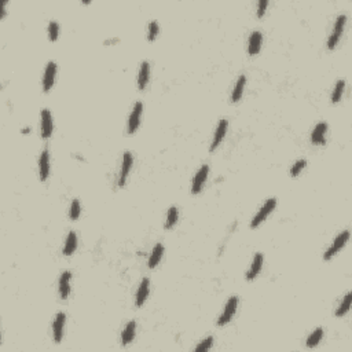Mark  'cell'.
<instances>
[{"label":"cell","instance_id":"cell-1","mask_svg":"<svg viewBox=\"0 0 352 352\" xmlns=\"http://www.w3.org/2000/svg\"><path fill=\"white\" fill-rule=\"evenodd\" d=\"M348 239H350V231L348 230H345L343 233H340L336 237V239L333 241V244L326 249V252L323 253V260H330L336 253H338L345 246V244L348 242Z\"/></svg>","mask_w":352,"mask_h":352},{"label":"cell","instance_id":"cell-2","mask_svg":"<svg viewBox=\"0 0 352 352\" xmlns=\"http://www.w3.org/2000/svg\"><path fill=\"white\" fill-rule=\"evenodd\" d=\"M345 22H347V16L345 14H340L336 18V22H334V26H333V32L330 33L329 39H328V48L329 50H333L338 44V41L341 39V35L344 32Z\"/></svg>","mask_w":352,"mask_h":352},{"label":"cell","instance_id":"cell-3","mask_svg":"<svg viewBox=\"0 0 352 352\" xmlns=\"http://www.w3.org/2000/svg\"><path fill=\"white\" fill-rule=\"evenodd\" d=\"M275 207H276V199L268 198L267 201L264 202V205L259 209V212L254 215V217H253L252 222H251V227H252V229L259 227L261 223L264 222L268 216H270V214L275 209Z\"/></svg>","mask_w":352,"mask_h":352},{"label":"cell","instance_id":"cell-4","mask_svg":"<svg viewBox=\"0 0 352 352\" xmlns=\"http://www.w3.org/2000/svg\"><path fill=\"white\" fill-rule=\"evenodd\" d=\"M53 116L48 109H43L40 113V135L43 139H50L53 135Z\"/></svg>","mask_w":352,"mask_h":352},{"label":"cell","instance_id":"cell-5","mask_svg":"<svg viewBox=\"0 0 352 352\" xmlns=\"http://www.w3.org/2000/svg\"><path fill=\"white\" fill-rule=\"evenodd\" d=\"M237 307H238L237 296L230 297V299L227 300V303H226V307H224L223 314L220 315L219 319H217V325H219V326H224V325H227L229 322H231L233 316H234L235 313H237Z\"/></svg>","mask_w":352,"mask_h":352},{"label":"cell","instance_id":"cell-6","mask_svg":"<svg viewBox=\"0 0 352 352\" xmlns=\"http://www.w3.org/2000/svg\"><path fill=\"white\" fill-rule=\"evenodd\" d=\"M142 113H143V103L142 102H137L134 107H132V112H131L130 118H128V134L132 135L135 134L137 130L140 125V118H142Z\"/></svg>","mask_w":352,"mask_h":352},{"label":"cell","instance_id":"cell-7","mask_svg":"<svg viewBox=\"0 0 352 352\" xmlns=\"http://www.w3.org/2000/svg\"><path fill=\"white\" fill-rule=\"evenodd\" d=\"M208 175H209V165L205 164V165H202V167L196 172V175L193 177V182H192L193 194H198V193L202 190L204 184L207 182Z\"/></svg>","mask_w":352,"mask_h":352},{"label":"cell","instance_id":"cell-8","mask_svg":"<svg viewBox=\"0 0 352 352\" xmlns=\"http://www.w3.org/2000/svg\"><path fill=\"white\" fill-rule=\"evenodd\" d=\"M134 164V157L130 152H125L123 156V162H121V169H120V175H118V187H124L127 183V179L130 175L131 169Z\"/></svg>","mask_w":352,"mask_h":352},{"label":"cell","instance_id":"cell-9","mask_svg":"<svg viewBox=\"0 0 352 352\" xmlns=\"http://www.w3.org/2000/svg\"><path fill=\"white\" fill-rule=\"evenodd\" d=\"M227 128H229V121L226 120V118H223L219 121L217 124V127H216V130H215V134H214V139H212V142H211V146H209V150L211 152H215L219 145L223 142V139L226 137V134H227Z\"/></svg>","mask_w":352,"mask_h":352},{"label":"cell","instance_id":"cell-10","mask_svg":"<svg viewBox=\"0 0 352 352\" xmlns=\"http://www.w3.org/2000/svg\"><path fill=\"white\" fill-rule=\"evenodd\" d=\"M65 323H66V315L63 313H58L55 315L53 322V338L54 343L59 344L63 338V329H65Z\"/></svg>","mask_w":352,"mask_h":352},{"label":"cell","instance_id":"cell-11","mask_svg":"<svg viewBox=\"0 0 352 352\" xmlns=\"http://www.w3.org/2000/svg\"><path fill=\"white\" fill-rule=\"evenodd\" d=\"M55 76H57V63L54 61H50L47 63L44 75H43V91L48 92L53 88L55 83Z\"/></svg>","mask_w":352,"mask_h":352},{"label":"cell","instance_id":"cell-12","mask_svg":"<svg viewBox=\"0 0 352 352\" xmlns=\"http://www.w3.org/2000/svg\"><path fill=\"white\" fill-rule=\"evenodd\" d=\"M48 175H50V153H48L47 149H44L41 152V154H40V158H39V176H40V180L46 182Z\"/></svg>","mask_w":352,"mask_h":352},{"label":"cell","instance_id":"cell-13","mask_svg":"<svg viewBox=\"0 0 352 352\" xmlns=\"http://www.w3.org/2000/svg\"><path fill=\"white\" fill-rule=\"evenodd\" d=\"M70 279H72V273L70 271H63L59 276L58 282V292L59 297L62 300H66L70 294Z\"/></svg>","mask_w":352,"mask_h":352},{"label":"cell","instance_id":"cell-14","mask_svg":"<svg viewBox=\"0 0 352 352\" xmlns=\"http://www.w3.org/2000/svg\"><path fill=\"white\" fill-rule=\"evenodd\" d=\"M149 293H150V281L147 278H143L140 285H139L138 291H137V294H135V306H143L147 297H149Z\"/></svg>","mask_w":352,"mask_h":352},{"label":"cell","instance_id":"cell-15","mask_svg":"<svg viewBox=\"0 0 352 352\" xmlns=\"http://www.w3.org/2000/svg\"><path fill=\"white\" fill-rule=\"evenodd\" d=\"M326 132H328V124L318 123L311 132V142L314 145H325L326 143Z\"/></svg>","mask_w":352,"mask_h":352},{"label":"cell","instance_id":"cell-16","mask_svg":"<svg viewBox=\"0 0 352 352\" xmlns=\"http://www.w3.org/2000/svg\"><path fill=\"white\" fill-rule=\"evenodd\" d=\"M261 43H263V35H261V32H252L251 36H249V40H248V54H249V55H256V54L260 53Z\"/></svg>","mask_w":352,"mask_h":352},{"label":"cell","instance_id":"cell-17","mask_svg":"<svg viewBox=\"0 0 352 352\" xmlns=\"http://www.w3.org/2000/svg\"><path fill=\"white\" fill-rule=\"evenodd\" d=\"M263 263H264V257L261 253H256L254 257H253L252 264H251V268L248 270L246 273V279L248 281H253L256 276L260 274L261 268H263Z\"/></svg>","mask_w":352,"mask_h":352},{"label":"cell","instance_id":"cell-18","mask_svg":"<svg viewBox=\"0 0 352 352\" xmlns=\"http://www.w3.org/2000/svg\"><path fill=\"white\" fill-rule=\"evenodd\" d=\"M150 80V63L147 61H143L140 63L138 73V88L140 91H143Z\"/></svg>","mask_w":352,"mask_h":352},{"label":"cell","instance_id":"cell-19","mask_svg":"<svg viewBox=\"0 0 352 352\" xmlns=\"http://www.w3.org/2000/svg\"><path fill=\"white\" fill-rule=\"evenodd\" d=\"M135 333H137V322L135 321H130L125 328L123 330V334H121V344L124 347H127L128 344H131L135 338Z\"/></svg>","mask_w":352,"mask_h":352},{"label":"cell","instance_id":"cell-20","mask_svg":"<svg viewBox=\"0 0 352 352\" xmlns=\"http://www.w3.org/2000/svg\"><path fill=\"white\" fill-rule=\"evenodd\" d=\"M77 249V235L75 231H70L66 237V241H65V245H63V249H62V253L65 256H72L73 253L76 252Z\"/></svg>","mask_w":352,"mask_h":352},{"label":"cell","instance_id":"cell-21","mask_svg":"<svg viewBox=\"0 0 352 352\" xmlns=\"http://www.w3.org/2000/svg\"><path fill=\"white\" fill-rule=\"evenodd\" d=\"M162 254H164V246L162 244H157L154 246L153 251L150 253V257H149V261H147V266L149 268H156L158 266V263L162 259Z\"/></svg>","mask_w":352,"mask_h":352},{"label":"cell","instance_id":"cell-22","mask_svg":"<svg viewBox=\"0 0 352 352\" xmlns=\"http://www.w3.org/2000/svg\"><path fill=\"white\" fill-rule=\"evenodd\" d=\"M246 84V77L242 75V76L238 77L237 83L234 85V90L231 92V102H238V100L242 98V94H244V88H245Z\"/></svg>","mask_w":352,"mask_h":352},{"label":"cell","instance_id":"cell-23","mask_svg":"<svg viewBox=\"0 0 352 352\" xmlns=\"http://www.w3.org/2000/svg\"><path fill=\"white\" fill-rule=\"evenodd\" d=\"M351 300H352V294L351 293H347L345 297L343 299V301L340 303V306L337 307L336 310V316L337 318H341L344 316L348 311H350V307H351Z\"/></svg>","mask_w":352,"mask_h":352},{"label":"cell","instance_id":"cell-24","mask_svg":"<svg viewBox=\"0 0 352 352\" xmlns=\"http://www.w3.org/2000/svg\"><path fill=\"white\" fill-rule=\"evenodd\" d=\"M179 219V211L176 207H171L168 209V214H167V220H165V229L171 230L175 227V224L177 223Z\"/></svg>","mask_w":352,"mask_h":352},{"label":"cell","instance_id":"cell-25","mask_svg":"<svg viewBox=\"0 0 352 352\" xmlns=\"http://www.w3.org/2000/svg\"><path fill=\"white\" fill-rule=\"evenodd\" d=\"M322 338H323V329L318 328V329H315L314 332L311 333V336L307 338V347H308V348H314V347H316V345L321 343Z\"/></svg>","mask_w":352,"mask_h":352},{"label":"cell","instance_id":"cell-26","mask_svg":"<svg viewBox=\"0 0 352 352\" xmlns=\"http://www.w3.org/2000/svg\"><path fill=\"white\" fill-rule=\"evenodd\" d=\"M345 90V81L344 80H338L334 85V90H333V94H332V102L333 103H338L341 98H343V94H344Z\"/></svg>","mask_w":352,"mask_h":352},{"label":"cell","instance_id":"cell-27","mask_svg":"<svg viewBox=\"0 0 352 352\" xmlns=\"http://www.w3.org/2000/svg\"><path fill=\"white\" fill-rule=\"evenodd\" d=\"M80 212H81V205H80V201L77 198H75L72 201L70 204V209H69V217L72 220H77L80 217Z\"/></svg>","mask_w":352,"mask_h":352},{"label":"cell","instance_id":"cell-28","mask_svg":"<svg viewBox=\"0 0 352 352\" xmlns=\"http://www.w3.org/2000/svg\"><path fill=\"white\" fill-rule=\"evenodd\" d=\"M157 36H158V23L157 21H150L147 26V40L154 41Z\"/></svg>","mask_w":352,"mask_h":352},{"label":"cell","instance_id":"cell-29","mask_svg":"<svg viewBox=\"0 0 352 352\" xmlns=\"http://www.w3.org/2000/svg\"><path fill=\"white\" fill-rule=\"evenodd\" d=\"M58 35H59V25L57 21H51L48 23V38L51 41H57Z\"/></svg>","mask_w":352,"mask_h":352},{"label":"cell","instance_id":"cell-30","mask_svg":"<svg viewBox=\"0 0 352 352\" xmlns=\"http://www.w3.org/2000/svg\"><path fill=\"white\" fill-rule=\"evenodd\" d=\"M306 165H307V161L306 160L296 161V162H294V164L292 165L291 175L293 176V177H297V176H299L300 174H301V171L306 168Z\"/></svg>","mask_w":352,"mask_h":352},{"label":"cell","instance_id":"cell-31","mask_svg":"<svg viewBox=\"0 0 352 352\" xmlns=\"http://www.w3.org/2000/svg\"><path fill=\"white\" fill-rule=\"evenodd\" d=\"M212 344H214V337L212 336H209L207 337V338H204L201 343H199L196 348H194V351L196 352H201V351H208L211 347H212Z\"/></svg>","mask_w":352,"mask_h":352},{"label":"cell","instance_id":"cell-32","mask_svg":"<svg viewBox=\"0 0 352 352\" xmlns=\"http://www.w3.org/2000/svg\"><path fill=\"white\" fill-rule=\"evenodd\" d=\"M267 6H268V1L267 0H260L259 3H257V17L261 18V17H264L266 14V10H267Z\"/></svg>","mask_w":352,"mask_h":352}]
</instances>
